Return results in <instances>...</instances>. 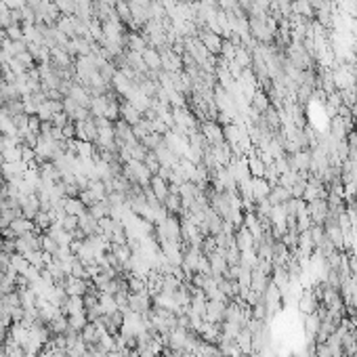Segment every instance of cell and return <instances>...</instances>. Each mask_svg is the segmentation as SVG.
Listing matches in <instances>:
<instances>
[{
    "mask_svg": "<svg viewBox=\"0 0 357 357\" xmlns=\"http://www.w3.org/2000/svg\"><path fill=\"white\" fill-rule=\"evenodd\" d=\"M284 55L296 70H313L315 68V59H311V55L305 51V47L301 42H290L284 51Z\"/></svg>",
    "mask_w": 357,
    "mask_h": 357,
    "instance_id": "cell-1",
    "label": "cell"
},
{
    "mask_svg": "<svg viewBox=\"0 0 357 357\" xmlns=\"http://www.w3.org/2000/svg\"><path fill=\"white\" fill-rule=\"evenodd\" d=\"M200 132L204 135V139L208 141L210 147H216V145H223L225 143V135H223V126L219 122H212V120H206V122H200Z\"/></svg>",
    "mask_w": 357,
    "mask_h": 357,
    "instance_id": "cell-2",
    "label": "cell"
},
{
    "mask_svg": "<svg viewBox=\"0 0 357 357\" xmlns=\"http://www.w3.org/2000/svg\"><path fill=\"white\" fill-rule=\"evenodd\" d=\"M164 143H166V147L172 151V153H176L179 158H185V153H187V149H189V139H187V135H179V132H174V130H168L166 135H164Z\"/></svg>",
    "mask_w": 357,
    "mask_h": 357,
    "instance_id": "cell-3",
    "label": "cell"
},
{
    "mask_svg": "<svg viewBox=\"0 0 357 357\" xmlns=\"http://www.w3.org/2000/svg\"><path fill=\"white\" fill-rule=\"evenodd\" d=\"M307 212L313 225H324L328 219V200L320 197V200H313V202H307Z\"/></svg>",
    "mask_w": 357,
    "mask_h": 357,
    "instance_id": "cell-4",
    "label": "cell"
},
{
    "mask_svg": "<svg viewBox=\"0 0 357 357\" xmlns=\"http://www.w3.org/2000/svg\"><path fill=\"white\" fill-rule=\"evenodd\" d=\"M197 38H200V42H202L204 47H206V51H208L210 55H216V57H219L221 47H223V38H221L216 32H210L208 28H200Z\"/></svg>",
    "mask_w": 357,
    "mask_h": 357,
    "instance_id": "cell-5",
    "label": "cell"
},
{
    "mask_svg": "<svg viewBox=\"0 0 357 357\" xmlns=\"http://www.w3.org/2000/svg\"><path fill=\"white\" fill-rule=\"evenodd\" d=\"M160 57H162V70L168 74L174 72H183V59L181 55H176L170 47L168 49H160Z\"/></svg>",
    "mask_w": 357,
    "mask_h": 357,
    "instance_id": "cell-6",
    "label": "cell"
},
{
    "mask_svg": "<svg viewBox=\"0 0 357 357\" xmlns=\"http://www.w3.org/2000/svg\"><path fill=\"white\" fill-rule=\"evenodd\" d=\"M296 309L301 311V313H305V315L315 313V311H318V296H315L313 290H305V292L299 296Z\"/></svg>",
    "mask_w": 357,
    "mask_h": 357,
    "instance_id": "cell-7",
    "label": "cell"
},
{
    "mask_svg": "<svg viewBox=\"0 0 357 357\" xmlns=\"http://www.w3.org/2000/svg\"><path fill=\"white\" fill-rule=\"evenodd\" d=\"M124 44H126V49L132 51V53H145V49L149 47L147 40L141 36V32H126L124 34Z\"/></svg>",
    "mask_w": 357,
    "mask_h": 357,
    "instance_id": "cell-8",
    "label": "cell"
},
{
    "mask_svg": "<svg viewBox=\"0 0 357 357\" xmlns=\"http://www.w3.org/2000/svg\"><path fill=\"white\" fill-rule=\"evenodd\" d=\"M233 237H235V246L242 250V252H246V250H254V244H256V240H254V235L246 229V227H237V231L233 233Z\"/></svg>",
    "mask_w": 357,
    "mask_h": 357,
    "instance_id": "cell-9",
    "label": "cell"
},
{
    "mask_svg": "<svg viewBox=\"0 0 357 357\" xmlns=\"http://www.w3.org/2000/svg\"><path fill=\"white\" fill-rule=\"evenodd\" d=\"M271 193V185L267 183V179L263 176H252V200L254 202H263Z\"/></svg>",
    "mask_w": 357,
    "mask_h": 357,
    "instance_id": "cell-10",
    "label": "cell"
},
{
    "mask_svg": "<svg viewBox=\"0 0 357 357\" xmlns=\"http://www.w3.org/2000/svg\"><path fill=\"white\" fill-rule=\"evenodd\" d=\"M120 118L126 122V124H130V126H135V124H139L141 120H143V114L135 107V105H130L128 101H124V103H120Z\"/></svg>",
    "mask_w": 357,
    "mask_h": 357,
    "instance_id": "cell-11",
    "label": "cell"
},
{
    "mask_svg": "<svg viewBox=\"0 0 357 357\" xmlns=\"http://www.w3.org/2000/svg\"><path fill=\"white\" fill-rule=\"evenodd\" d=\"M149 189L153 191V195L160 200V202H164V197L170 193V183L166 181V179H162L160 174H153L151 181H149Z\"/></svg>",
    "mask_w": 357,
    "mask_h": 357,
    "instance_id": "cell-12",
    "label": "cell"
},
{
    "mask_svg": "<svg viewBox=\"0 0 357 357\" xmlns=\"http://www.w3.org/2000/svg\"><path fill=\"white\" fill-rule=\"evenodd\" d=\"M9 227L13 229L15 237H19V235H26V233H36V225H34V221H32V219H26V216H19V219H15Z\"/></svg>",
    "mask_w": 357,
    "mask_h": 357,
    "instance_id": "cell-13",
    "label": "cell"
},
{
    "mask_svg": "<svg viewBox=\"0 0 357 357\" xmlns=\"http://www.w3.org/2000/svg\"><path fill=\"white\" fill-rule=\"evenodd\" d=\"M0 132H3L5 137H15L17 139V126L13 122V116L5 107H0Z\"/></svg>",
    "mask_w": 357,
    "mask_h": 357,
    "instance_id": "cell-14",
    "label": "cell"
},
{
    "mask_svg": "<svg viewBox=\"0 0 357 357\" xmlns=\"http://www.w3.org/2000/svg\"><path fill=\"white\" fill-rule=\"evenodd\" d=\"M143 61H145L149 72H160L162 70V57H160V51L158 49L147 47L145 53H143Z\"/></svg>",
    "mask_w": 357,
    "mask_h": 357,
    "instance_id": "cell-15",
    "label": "cell"
},
{
    "mask_svg": "<svg viewBox=\"0 0 357 357\" xmlns=\"http://www.w3.org/2000/svg\"><path fill=\"white\" fill-rule=\"evenodd\" d=\"M63 210H65V214L82 216L88 208L82 204V200H80V197H63Z\"/></svg>",
    "mask_w": 357,
    "mask_h": 357,
    "instance_id": "cell-16",
    "label": "cell"
},
{
    "mask_svg": "<svg viewBox=\"0 0 357 357\" xmlns=\"http://www.w3.org/2000/svg\"><path fill=\"white\" fill-rule=\"evenodd\" d=\"M250 107H252V109H256L259 114H265V111L271 107L269 95H267L265 91H261V88H256V93H254V95H252V99H250Z\"/></svg>",
    "mask_w": 357,
    "mask_h": 357,
    "instance_id": "cell-17",
    "label": "cell"
},
{
    "mask_svg": "<svg viewBox=\"0 0 357 357\" xmlns=\"http://www.w3.org/2000/svg\"><path fill=\"white\" fill-rule=\"evenodd\" d=\"M320 324H322V318H320L318 311H315V313H309V315H305L303 326H305V334H307L309 339H315V336H318Z\"/></svg>",
    "mask_w": 357,
    "mask_h": 357,
    "instance_id": "cell-18",
    "label": "cell"
},
{
    "mask_svg": "<svg viewBox=\"0 0 357 357\" xmlns=\"http://www.w3.org/2000/svg\"><path fill=\"white\" fill-rule=\"evenodd\" d=\"M162 206H164V210H166L168 214H179V212H181V208H183V197L179 195V193H174V191H170V193L164 197Z\"/></svg>",
    "mask_w": 357,
    "mask_h": 357,
    "instance_id": "cell-19",
    "label": "cell"
},
{
    "mask_svg": "<svg viewBox=\"0 0 357 357\" xmlns=\"http://www.w3.org/2000/svg\"><path fill=\"white\" fill-rule=\"evenodd\" d=\"M292 197L290 195V189H286V187H282V185H275V187H271V193H269V202H271V206H280V204H286L288 200Z\"/></svg>",
    "mask_w": 357,
    "mask_h": 357,
    "instance_id": "cell-20",
    "label": "cell"
},
{
    "mask_svg": "<svg viewBox=\"0 0 357 357\" xmlns=\"http://www.w3.org/2000/svg\"><path fill=\"white\" fill-rule=\"evenodd\" d=\"M292 13H299L305 19H315V9L309 5V0H292Z\"/></svg>",
    "mask_w": 357,
    "mask_h": 357,
    "instance_id": "cell-21",
    "label": "cell"
},
{
    "mask_svg": "<svg viewBox=\"0 0 357 357\" xmlns=\"http://www.w3.org/2000/svg\"><path fill=\"white\" fill-rule=\"evenodd\" d=\"M248 170H250V176H263L265 179V162L261 160V158H256V155H254V151L248 155Z\"/></svg>",
    "mask_w": 357,
    "mask_h": 357,
    "instance_id": "cell-22",
    "label": "cell"
},
{
    "mask_svg": "<svg viewBox=\"0 0 357 357\" xmlns=\"http://www.w3.org/2000/svg\"><path fill=\"white\" fill-rule=\"evenodd\" d=\"M233 61L240 65L242 70H248L250 65H252V53H250L248 49H244V47H237V49H235V57H233Z\"/></svg>",
    "mask_w": 357,
    "mask_h": 357,
    "instance_id": "cell-23",
    "label": "cell"
},
{
    "mask_svg": "<svg viewBox=\"0 0 357 357\" xmlns=\"http://www.w3.org/2000/svg\"><path fill=\"white\" fill-rule=\"evenodd\" d=\"M59 248H61V246H59V244H57L49 233H42V235H40V250H42V252H47V254L55 256V254L59 252Z\"/></svg>",
    "mask_w": 357,
    "mask_h": 357,
    "instance_id": "cell-24",
    "label": "cell"
},
{
    "mask_svg": "<svg viewBox=\"0 0 357 357\" xmlns=\"http://www.w3.org/2000/svg\"><path fill=\"white\" fill-rule=\"evenodd\" d=\"M263 120H265L267 124H269L273 130H280V128H282V118H280V111H277L273 105H271V107H269V109H267L265 114H263Z\"/></svg>",
    "mask_w": 357,
    "mask_h": 357,
    "instance_id": "cell-25",
    "label": "cell"
},
{
    "mask_svg": "<svg viewBox=\"0 0 357 357\" xmlns=\"http://www.w3.org/2000/svg\"><path fill=\"white\" fill-rule=\"evenodd\" d=\"M149 132H151V126H149V120H145V118H143L139 124L132 126V135L137 137V141H139V143H141V141H143V139L149 135Z\"/></svg>",
    "mask_w": 357,
    "mask_h": 357,
    "instance_id": "cell-26",
    "label": "cell"
},
{
    "mask_svg": "<svg viewBox=\"0 0 357 357\" xmlns=\"http://www.w3.org/2000/svg\"><path fill=\"white\" fill-rule=\"evenodd\" d=\"M88 324V318H86V313L82 311V313H76V315H70L68 318V326L72 328V330H78V332H82V328Z\"/></svg>",
    "mask_w": 357,
    "mask_h": 357,
    "instance_id": "cell-27",
    "label": "cell"
},
{
    "mask_svg": "<svg viewBox=\"0 0 357 357\" xmlns=\"http://www.w3.org/2000/svg\"><path fill=\"white\" fill-rule=\"evenodd\" d=\"M149 151H153L155 147H158V145H162L164 143V135H158V132H149V135L141 141Z\"/></svg>",
    "mask_w": 357,
    "mask_h": 357,
    "instance_id": "cell-28",
    "label": "cell"
},
{
    "mask_svg": "<svg viewBox=\"0 0 357 357\" xmlns=\"http://www.w3.org/2000/svg\"><path fill=\"white\" fill-rule=\"evenodd\" d=\"M61 227H63L65 231H70V233L78 231V229H80L78 216H74V214H65V216H63V221H61Z\"/></svg>",
    "mask_w": 357,
    "mask_h": 357,
    "instance_id": "cell-29",
    "label": "cell"
},
{
    "mask_svg": "<svg viewBox=\"0 0 357 357\" xmlns=\"http://www.w3.org/2000/svg\"><path fill=\"white\" fill-rule=\"evenodd\" d=\"M143 164L149 168V172L151 174H158L160 172V168H162V164H160V160L155 158V153L153 151H149L147 155H145V160H143Z\"/></svg>",
    "mask_w": 357,
    "mask_h": 357,
    "instance_id": "cell-30",
    "label": "cell"
},
{
    "mask_svg": "<svg viewBox=\"0 0 357 357\" xmlns=\"http://www.w3.org/2000/svg\"><path fill=\"white\" fill-rule=\"evenodd\" d=\"M296 179H299V172H294V170H286V172L280 174V185L286 187V189H290V187H292V185L296 183Z\"/></svg>",
    "mask_w": 357,
    "mask_h": 357,
    "instance_id": "cell-31",
    "label": "cell"
},
{
    "mask_svg": "<svg viewBox=\"0 0 357 357\" xmlns=\"http://www.w3.org/2000/svg\"><path fill=\"white\" fill-rule=\"evenodd\" d=\"M78 197L82 200V204H84L86 208H93V206L99 202V197H97V195H95L91 189H82V191L78 193Z\"/></svg>",
    "mask_w": 357,
    "mask_h": 357,
    "instance_id": "cell-32",
    "label": "cell"
},
{
    "mask_svg": "<svg viewBox=\"0 0 357 357\" xmlns=\"http://www.w3.org/2000/svg\"><path fill=\"white\" fill-rule=\"evenodd\" d=\"M147 153H149V149H147L143 143H137V145H132V147H130V160H139V162H143Z\"/></svg>",
    "mask_w": 357,
    "mask_h": 357,
    "instance_id": "cell-33",
    "label": "cell"
},
{
    "mask_svg": "<svg viewBox=\"0 0 357 357\" xmlns=\"http://www.w3.org/2000/svg\"><path fill=\"white\" fill-rule=\"evenodd\" d=\"M5 32H7V38H9V40H26V38H24V28H21V24H13V26L7 28Z\"/></svg>",
    "mask_w": 357,
    "mask_h": 357,
    "instance_id": "cell-34",
    "label": "cell"
},
{
    "mask_svg": "<svg viewBox=\"0 0 357 357\" xmlns=\"http://www.w3.org/2000/svg\"><path fill=\"white\" fill-rule=\"evenodd\" d=\"M341 105H343V97H341V93H339V91H334V93H330V95L326 97V107L339 109Z\"/></svg>",
    "mask_w": 357,
    "mask_h": 357,
    "instance_id": "cell-35",
    "label": "cell"
},
{
    "mask_svg": "<svg viewBox=\"0 0 357 357\" xmlns=\"http://www.w3.org/2000/svg\"><path fill=\"white\" fill-rule=\"evenodd\" d=\"M61 130H63V137H65V139H76V122H74V120H70Z\"/></svg>",
    "mask_w": 357,
    "mask_h": 357,
    "instance_id": "cell-36",
    "label": "cell"
},
{
    "mask_svg": "<svg viewBox=\"0 0 357 357\" xmlns=\"http://www.w3.org/2000/svg\"><path fill=\"white\" fill-rule=\"evenodd\" d=\"M51 122H53L57 128H63L65 124L70 122V118H68V114H65V111H59V114H55V116H53V120H51Z\"/></svg>",
    "mask_w": 357,
    "mask_h": 357,
    "instance_id": "cell-37",
    "label": "cell"
},
{
    "mask_svg": "<svg viewBox=\"0 0 357 357\" xmlns=\"http://www.w3.org/2000/svg\"><path fill=\"white\" fill-rule=\"evenodd\" d=\"M328 3H332V0H309V5L313 7L315 11H318V9H322V7H326Z\"/></svg>",
    "mask_w": 357,
    "mask_h": 357,
    "instance_id": "cell-38",
    "label": "cell"
},
{
    "mask_svg": "<svg viewBox=\"0 0 357 357\" xmlns=\"http://www.w3.org/2000/svg\"><path fill=\"white\" fill-rule=\"evenodd\" d=\"M40 3H42V0H26V5H28V7H32V9H36Z\"/></svg>",
    "mask_w": 357,
    "mask_h": 357,
    "instance_id": "cell-39",
    "label": "cell"
},
{
    "mask_svg": "<svg viewBox=\"0 0 357 357\" xmlns=\"http://www.w3.org/2000/svg\"><path fill=\"white\" fill-rule=\"evenodd\" d=\"M351 114H353V118H357V101L351 105Z\"/></svg>",
    "mask_w": 357,
    "mask_h": 357,
    "instance_id": "cell-40",
    "label": "cell"
}]
</instances>
